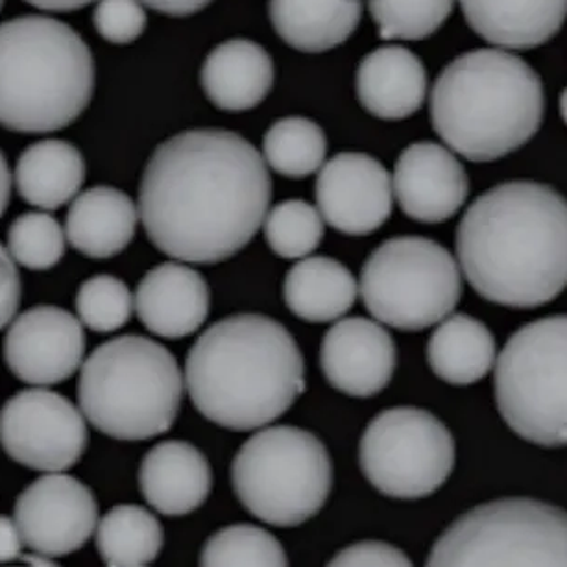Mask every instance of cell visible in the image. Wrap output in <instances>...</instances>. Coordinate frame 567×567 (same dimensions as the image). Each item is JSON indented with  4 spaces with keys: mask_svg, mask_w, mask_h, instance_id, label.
<instances>
[{
    "mask_svg": "<svg viewBox=\"0 0 567 567\" xmlns=\"http://www.w3.org/2000/svg\"><path fill=\"white\" fill-rule=\"evenodd\" d=\"M134 306L151 333L163 339H184L206 322L212 295L206 279L195 268L163 262L141 279Z\"/></svg>",
    "mask_w": 567,
    "mask_h": 567,
    "instance_id": "ac0fdd59",
    "label": "cell"
},
{
    "mask_svg": "<svg viewBox=\"0 0 567 567\" xmlns=\"http://www.w3.org/2000/svg\"><path fill=\"white\" fill-rule=\"evenodd\" d=\"M323 220L318 209L303 200L281 202L267 213L265 239L281 259H301L317 250L323 239Z\"/></svg>",
    "mask_w": 567,
    "mask_h": 567,
    "instance_id": "1f68e13d",
    "label": "cell"
},
{
    "mask_svg": "<svg viewBox=\"0 0 567 567\" xmlns=\"http://www.w3.org/2000/svg\"><path fill=\"white\" fill-rule=\"evenodd\" d=\"M21 560L27 561L29 566H56V564H54V558L41 555V553H35V550H32L30 555L21 556Z\"/></svg>",
    "mask_w": 567,
    "mask_h": 567,
    "instance_id": "b9f144b4",
    "label": "cell"
},
{
    "mask_svg": "<svg viewBox=\"0 0 567 567\" xmlns=\"http://www.w3.org/2000/svg\"><path fill=\"white\" fill-rule=\"evenodd\" d=\"M355 87L357 99L370 115L381 121H403L425 102L427 71L406 47H379L362 58Z\"/></svg>",
    "mask_w": 567,
    "mask_h": 567,
    "instance_id": "ffe728a7",
    "label": "cell"
},
{
    "mask_svg": "<svg viewBox=\"0 0 567 567\" xmlns=\"http://www.w3.org/2000/svg\"><path fill=\"white\" fill-rule=\"evenodd\" d=\"M274 30L287 45L320 54L342 45L361 23V0H270Z\"/></svg>",
    "mask_w": 567,
    "mask_h": 567,
    "instance_id": "cb8c5ba5",
    "label": "cell"
},
{
    "mask_svg": "<svg viewBox=\"0 0 567 567\" xmlns=\"http://www.w3.org/2000/svg\"><path fill=\"white\" fill-rule=\"evenodd\" d=\"M140 209L124 190L93 187L74 198L65 235L74 250L91 259H110L134 239Z\"/></svg>",
    "mask_w": 567,
    "mask_h": 567,
    "instance_id": "603a6c76",
    "label": "cell"
},
{
    "mask_svg": "<svg viewBox=\"0 0 567 567\" xmlns=\"http://www.w3.org/2000/svg\"><path fill=\"white\" fill-rule=\"evenodd\" d=\"M13 519L27 547L58 558L84 547L95 533L99 505L93 492L79 478L54 472L23 489Z\"/></svg>",
    "mask_w": 567,
    "mask_h": 567,
    "instance_id": "4fadbf2b",
    "label": "cell"
},
{
    "mask_svg": "<svg viewBox=\"0 0 567 567\" xmlns=\"http://www.w3.org/2000/svg\"><path fill=\"white\" fill-rule=\"evenodd\" d=\"M134 296L123 279L95 276L82 284L76 295L80 322L95 333H113L128 323Z\"/></svg>",
    "mask_w": 567,
    "mask_h": 567,
    "instance_id": "836d02e7",
    "label": "cell"
},
{
    "mask_svg": "<svg viewBox=\"0 0 567 567\" xmlns=\"http://www.w3.org/2000/svg\"><path fill=\"white\" fill-rule=\"evenodd\" d=\"M10 196H12V174H10L7 157L0 151V218L7 213Z\"/></svg>",
    "mask_w": 567,
    "mask_h": 567,
    "instance_id": "60d3db41",
    "label": "cell"
},
{
    "mask_svg": "<svg viewBox=\"0 0 567 567\" xmlns=\"http://www.w3.org/2000/svg\"><path fill=\"white\" fill-rule=\"evenodd\" d=\"M200 82L213 106L223 112H248L272 91V56L256 41H224L202 65Z\"/></svg>",
    "mask_w": 567,
    "mask_h": 567,
    "instance_id": "7402d4cb",
    "label": "cell"
},
{
    "mask_svg": "<svg viewBox=\"0 0 567 567\" xmlns=\"http://www.w3.org/2000/svg\"><path fill=\"white\" fill-rule=\"evenodd\" d=\"M65 239L68 235L49 213H24L8 229V251L21 267L49 270L62 261Z\"/></svg>",
    "mask_w": 567,
    "mask_h": 567,
    "instance_id": "d6a6232c",
    "label": "cell"
},
{
    "mask_svg": "<svg viewBox=\"0 0 567 567\" xmlns=\"http://www.w3.org/2000/svg\"><path fill=\"white\" fill-rule=\"evenodd\" d=\"M21 306V276L12 254L0 245V331L12 323Z\"/></svg>",
    "mask_w": 567,
    "mask_h": 567,
    "instance_id": "8d00e7d4",
    "label": "cell"
},
{
    "mask_svg": "<svg viewBox=\"0 0 567 567\" xmlns=\"http://www.w3.org/2000/svg\"><path fill=\"white\" fill-rule=\"evenodd\" d=\"M231 483L251 516L274 527H298L326 505L333 462L322 440L306 429L267 427L240 445Z\"/></svg>",
    "mask_w": 567,
    "mask_h": 567,
    "instance_id": "52a82bcc",
    "label": "cell"
},
{
    "mask_svg": "<svg viewBox=\"0 0 567 567\" xmlns=\"http://www.w3.org/2000/svg\"><path fill=\"white\" fill-rule=\"evenodd\" d=\"M392 189L406 217L416 223L440 224L461 212L470 195V179L453 152L422 141L401 152Z\"/></svg>",
    "mask_w": 567,
    "mask_h": 567,
    "instance_id": "2e32d148",
    "label": "cell"
},
{
    "mask_svg": "<svg viewBox=\"0 0 567 567\" xmlns=\"http://www.w3.org/2000/svg\"><path fill=\"white\" fill-rule=\"evenodd\" d=\"M272 179L256 146L228 130L182 132L163 141L141 179L140 217L157 250L217 265L261 228Z\"/></svg>",
    "mask_w": 567,
    "mask_h": 567,
    "instance_id": "6da1fadb",
    "label": "cell"
},
{
    "mask_svg": "<svg viewBox=\"0 0 567 567\" xmlns=\"http://www.w3.org/2000/svg\"><path fill=\"white\" fill-rule=\"evenodd\" d=\"M357 295L355 276L331 257H307L285 276V303L306 322L328 323L344 317Z\"/></svg>",
    "mask_w": 567,
    "mask_h": 567,
    "instance_id": "484cf974",
    "label": "cell"
},
{
    "mask_svg": "<svg viewBox=\"0 0 567 567\" xmlns=\"http://www.w3.org/2000/svg\"><path fill=\"white\" fill-rule=\"evenodd\" d=\"M32 7L41 8L47 12H74L80 8H85L95 0H27Z\"/></svg>",
    "mask_w": 567,
    "mask_h": 567,
    "instance_id": "ab89813d",
    "label": "cell"
},
{
    "mask_svg": "<svg viewBox=\"0 0 567 567\" xmlns=\"http://www.w3.org/2000/svg\"><path fill=\"white\" fill-rule=\"evenodd\" d=\"M85 355L84 323L62 307H32L8 328L4 361L27 384L51 386L73 378Z\"/></svg>",
    "mask_w": 567,
    "mask_h": 567,
    "instance_id": "9a60e30c",
    "label": "cell"
},
{
    "mask_svg": "<svg viewBox=\"0 0 567 567\" xmlns=\"http://www.w3.org/2000/svg\"><path fill=\"white\" fill-rule=\"evenodd\" d=\"M458 267L484 300L536 309L567 287V198L538 182H506L467 207Z\"/></svg>",
    "mask_w": 567,
    "mask_h": 567,
    "instance_id": "7a4b0ae2",
    "label": "cell"
},
{
    "mask_svg": "<svg viewBox=\"0 0 567 567\" xmlns=\"http://www.w3.org/2000/svg\"><path fill=\"white\" fill-rule=\"evenodd\" d=\"M495 339L477 318L456 312L434 329L427 344L429 367L436 378L455 386L477 383L495 362Z\"/></svg>",
    "mask_w": 567,
    "mask_h": 567,
    "instance_id": "4316f807",
    "label": "cell"
},
{
    "mask_svg": "<svg viewBox=\"0 0 567 567\" xmlns=\"http://www.w3.org/2000/svg\"><path fill=\"white\" fill-rule=\"evenodd\" d=\"M495 403L506 425L542 447L567 445V315L517 329L495 367Z\"/></svg>",
    "mask_w": 567,
    "mask_h": 567,
    "instance_id": "ba28073f",
    "label": "cell"
},
{
    "mask_svg": "<svg viewBox=\"0 0 567 567\" xmlns=\"http://www.w3.org/2000/svg\"><path fill=\"white\" fill-rule=\"evenodd\" d=\"M87 442L82 409L52 390H23L0 409L2 450L35 472H65L76 466Z\"/></svg>",
    "mask_w": 567,
    "mask_h": 567,
    "instance_id": "7c38bea8",
    "label": "cell"
},
{
    "mask_svg": "<svg viewBox=\"0 0 567 567\" xmlns=\"http://www.w3.org/2000/svg\"><path fill=\"white\" fill-rule=\"evenodd\" d=\"M196 411L218 427L256 431L289 411L306 389V362L289 329L240 312L206 329L185 361Z\"/></svg>",
    "mask_w": 567,
    "mask_h": 567,
    "instance_id": "3957f363",
    "label": "cell"
},
{
    "mask_svg": "<svg viewBox=\"0 0 567 567\" xmlns=\"http://www.w3.org/2000/svg\"><path fill=\"white\" fill-rule=\"evenodd\" d=\"M200 566H289L284 545L256 525H231L207 539Z\"/></svg>",
    "mask_w": 567,
    "mask_h": 567,
    "instance_id": "f546056e",
    "label": "cell"
},
{
    "mask_svg": "<svg viewBox=\"0 0 567 567\" xmlns=\"http://www.w3.org/2000/svg\"><path fill=\"white\" fill-rule=\"evenodd\" d=\"M146 503L163 516H187L212 494L213 470L196 445L167 440L154 445L140 467Z\"/></svg>",
    "mask_w": 567,
    "mask_h": 567,
    "instance_id": "d6986e66",
    "label": "cell"
},
{
    "mask_svg": "<svg viewBox=\"0 0 567 567\" xmlns=\"http://www.w3.org/2000/svg\"><path fill=\"white\" fill-rule=\"evenodd\" d=\"M326 156L328 137L311 118H279L262 140V159L285 178L311 176L322 168Z\"/></svg>",
    "mask_w": 567,
    "mask_h": 567,
    "instance_id": "f1b7e54d",
    "label": "cell"
},
{
    "mask_svg": "<svg viewBox=\"0 0 567 567\" xmlns=\"http://www.w3.org/2000/svg\"><path fill=\"white\" fill-rule=\"evenodd\" d=\"M329 566H412V561L394 545L361 542L337 553Z\"/></svg>",
    "mask_w": 567,
    "mask_h": 567,
    "instance_id": "d590c367",
    "label": "cell"
},
{
    "mask_svg": "<svg viewBox=\"0 0 567 567\" xmlns=\"http://www.w3.org/2000/svg\"><path fill=\"white\" fill-rule=\"evenodd\" d=\"M2 4H4V0H0V10H2Z\"/></svg>",
    "mask_w": 567,
    "mask_h": 567,
    "instance_id": "ee69618b",
    "label": "cell"
},
{
    "mask_svg": "<svg viewBox=\"0 0 567 567\" xmlns=\"http://www.w3.org/2000/svg\"><path fill=\"white\" fill-rule=\"evenodd\" d=\"M361 296L370 315L384 326L423 331L458 306L461 267L436 240L392 237L364 262Z\"/></svg>",
    "mask_w": 567,
    "mask_h": 567,
    "instance_id": "9c48e42d",
    "label": "cell"
},
{
    "mask_svg": "<svg viewBox=\"0 0 567 567\" xmlns=\"http://www.w3.org/2000/svg\"><path fill=\"white\" fill-rule=\"evenodd\" d=\"M93 23L104 40L113 45H128L145 32V4L141 0H99Z\"/></svg>",
    "mask_w": 567,
    "mask_h": 567,
    "instance_id": "e575fe53",
    "label": "cell"
},
{
    "mask_svg": "<svg viewBox=\"0 0 567 567\" xmlns=\"http://www.w3.org/2000/svg\"><path fill=\"white\" fill-rule=\"evenodd\" d=\"M455 456L450 429L416 406L379 412L359 445V464L368 483L394 499L433 495L450 478Z\"/></svg>",
    "mask_w": 567,
    "mask_h": 567,
    "instance_id": "8fae6325",
    "label": "cell"
},
{
    "mask_svg": "<svg viewBox=\"0 0 567 567\" xmlns=\"http://www.w3.org/2000/svg\"><path fill=\"white\" fill-rule=\"evenodd\" d=\"M13 179L27 204L54 212L76 198L82 189L85 159L68 141H38L19 156Z\"/></svg>",
    "mask_w": 567,
    "mask_h": 567,
    "instance_id": "d4e9b609",
    "label": "cell"
},
{
    "mask_svg": "<svg viewBox=\"0 0 567 567\" xmlns=\"http://www.w3.org/2000/svg\"><path fill=\"white\" fill-rule=\"evenodd\" d=\"M467 27L503 51L553 40L567 19V0H458Z\"/></svg>",
    "mask_w": 567,
    "mask_h": 567,
    "instance_id": "44dd1931",
    "label": "cell"
},
{
    "mask_svg": "<svg viewBox=\"0 0 567 567\" xmlns=\"http://www.w3.org/2000/svg\"><path fill=\"white\" fill-rule=\"evenodd\" d=\"M560 113L561 118H564V123H566L567 126V87L560 96Z\"/></svg>",
    "mask_w": 567,
    "mask_h": 567,
    "instance_id": "7bdbcfd3",
    "label": "cell"
},
{
    "mask_svg": "<svg viewBox=\"0 0 567 567\" xmlns=\"http://www.w3.org/2000/svg\"><path fill=\"white\" fill-rule=\"evenodd\" d=\"M379 38L422 41L442 29L455 0H368Z\"/></svg>",
    "mask_w": 567,
    "mask_h": 567,
    "instance_id": "4dcf8cb0",
    "label": "cell"
},
{
    "mask_svg": "<svg viewBox=\"0 0 567 567\" xmlns=\"http://www.w3.org/2000/svg\"><path fill=\"white\" fill-rule=\"evenodd\" d=\"M429 112L451 151L467 162H497L538 134L544 84L516 54L478 49L445 65L434 80Z\"/></svg>",
    "mask_w": 567,
    "mask_h": 567,
    "instance_id": "277c9868",
    "label": "cell"
},
{
    "mask_svg": "<svg viewBox=\"0 0 567 567\" xmlns=\"http://www.w3.org/2000/svg\"><path fill=\"white\" fill-rule=\"evenodd\" d=\"M427 566H567V512L525 497L477 506L436 539Z\"/></svg>",
    "mask_w": 567,
    "mask_h": 567,
    "instance_id": "30bf717a",
    "label": "cell"
},
{
    "mask_svg": "<svg viewBox=\"0 0 567 567\" xmlns=\"http://www.w3.org/2000/svg\"><path fill=\"white\" fill-rule=\"evenodd\" d=\"M395 357L386 329L368 318H344L323 334L320 367L328 383L342 394L372 398L392 381Z\"/></svg>",
    "mask_w": 567,
    "mask_h": 567,
    "instance_id": "e0dca14e",
    "label": "cell"
},
{
    "mask_svg": "<svg viewBox=\"0 0 567 567\" xmlns=\"http://www.w3.org/2000/svg\"><path fill=\"white\" fill-rule=\"evenodd\" d=\"M145 7L171 16V18H189L209 7L213 0H141Z\"/></svg>",
    "mask_w": 567,
    "mask_h": 567,
    "instance_id": "f35d334b",
    "label": "cell"
},
{
    "mask_svg": "<svg viewBox=\"0 0 567 567\" xmlns=\"http://www.w3.org/2000/svg\"><path fill=\"white\" fill-rule=\"evenodd\" d=\"M163 542L162 523L143 506H115L96 528V549L106 566H148L162 553Z\"/></svg>",
    "mask_w": 567,
    "mask_h": 567,
    "instance_id": "83f0119b",
    "label": "cell"
},
{
    "mask_svg": "<svg viewBox=\"0 0 567 567\" xmlns=\"http://www.w3.org/2000/svg\"><path fill=\"white\" fill-rule=\"evenodd\" d=\"M315 195L323 220L350 237L378 231L394 204L392 176L383 163L364 152H340L323 163Z\"/></svg>",
    "mask_w": 567,
    "mask_h": 567,
    "instance_id": "5bb4252c",
    "label": "cell"
},
{
    "mask_svg": "<svg viewBox=\"0 0 567 567\" xmlns=\"http://www.w3.org/2000/svg\"><path fill=\"white\" fill-rule=\"evenodd\" d=\"M23 536L12 517L0 516V564L16 561L23 556Z\"/></svg>",
    "mask_w": 567,
    "mask_h": 567,
    "instance_id": "74e56055",
    "label": "cell"
},
{
    "mask_svg": "<svg viewBox=\"0 0 567 567\" xmlns=\"http://www.w3.org/2000/svg\"><path fill=\"white\" fill-rule=\"evenodd\" d=\"M95 93V60L68 23L21 16L0 24V126L18 134L68 128Z\"/></svg>",
    "mask_w": 567,
    "mask_h": 567,
    "instance_id": "5b68a950",
    "label": "cell"
},
{
    "mask_svg": "<svg viewBox=\"0 0 567 567\" xmlns=\"http://www.w3.org/2000/svg\"><path fill=\"white\" fill-rule=\"evenodd\" d=\"M184 378L165 346L124 334L99 346L82 364L79 405L102 434L126 442L167 433L178 416Z\"/></svg>",
    "mask_w": 567,
    "mask_h": 567,
    "instance_id": "8992f818",
    "label": "cell"
}]
</instances>
